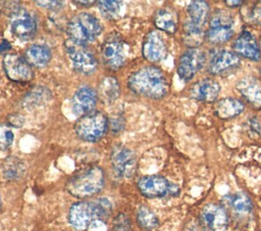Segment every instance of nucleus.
Here are the masks:
<instances>
[{"label": "nucleus", "instance_id": "1", "mask_svg": "<svg viewBox=\"0 0 261 231\" xmlns=\"http://www.w3.org/2000/svg\"><path fill=\"white\" fill-rule=\"evenodd\" d=\"M127 84L135 94L155 100L165 97L169 90L163 71L152 65L144 66L133 72L128 77Z\"/></svg>", "mask_w": 261, "mask_h": 231}, {"label": "nucleus", "instance_id": "2", "mask_svg": "<svg viewBox=\"0 0 261 231\" xmlns=\"http://www.w3.org/2000/svg\"><path fill=\"white\" fill-rule=\"evenodd\" d=\"M112 212L111 203L107 198L73 204L68 212V222L75 230L83 231L97 221L106 220Z\"/></svg>", "mask_w": 261, "mask_h": 231}, {"label": "nucleus", "instance_id": "3", "mask_svg": "<svg viewBox=\"0 0 261 231\" xmlns=\"http://www.w3.org/2000/svg\"><path fill=\"white\" fill-rule=\"evenodd\" d=\"M105 185V173L99 166H91L71 176L65 185L74 197L86 198L99 193Z\"/></svg>", "mask_w": 261, "mask_h": 231}, {"label": "nucleus", "instance_id": "4", "mask_svg": "<svg viewBox=\"0 0 261 231\" xmlns=\"http://www.w3.org/2000/svg\"><path fill=\"white\" fill-rule=\"evenodd\" d=\"M189 18L184 23L186 43L192 47L198 46L203 40V26L209 17V5L206 1H192L187 8Z\"/></svg>", "mask_w": 261, "mask_h": 231}, {"label": "nucleus", "instance_id": "5", "mask_svg": "<svg viewBox=\"0 0 261 231\" xmlns=\"http://www.w3.org/2000/svg\"><path fill=\"white\" fill-rule=\"evenodd\" d=\"M101 22L89 12H81L74 15L67 23L66 32L69 40L81 45L93 42L102 32Z\"/></svg>", "mask_w": 261, "mask_h": 231}, {"label": "nucleus", "instance_id": "6", "mask_svg": "<svg viewBox=\"0 0 261 231\" xmlns=\"http://www.w3.org/2000/svg\"><path fill=\"white\" fill-rule=\"evenodd\" d=\"M108 118L101 112L93 111L82 116L74 124L75 134L85 141L95 142L101 139L107 132Z\"/></svg>", "mask_w": 261, "mask_h": 231}, {"label": "nucleus", "instance_id": "7", "mask_svg": "<svg viewBox=\"0 0 261 231\" xmlns=\"http://www.w3.org/2000/svg\"><path fill=\"white\" fill-rule=\"evenodd\" d=\"M101 57L105 66L111 70L122 67L126 61V45L117 34L106 37L101 46Z\"/></svg>", "mask_w": 261, "mask_h": 231}, {"label": "nucleus", "instance_id": "8", "mask_svg": "<svg viewBox=\"0 0 261 231\" xmlns=\"http://www.w3.org/2000/svg\"><path fill=\"white\" fill-rule=\"evenodd\" d=\"M140 192L148 198L164 197L167 195H177L179 188L174 183L169 182L165 177L160 175H147L138 180Z\"/></svg>", "mask_w": 261, "mask_h": 231}, {"label": "nucleus", "instance_id": "9", "mask_svg": "<svg viewBox=\"0 0 261 231\" xmlns=\"http://www.w3.org/2000/svg\"><path fill=\"white\" fill-rule=\"evenodd\" d=\"M233 36V20L224 10H215L209 19L207 40L212 44H222Z\"/></svg>", "mask_w": 261, "mask_h": 231}, {"label": "nucleus", "instance_id": "10", "mask_svg": "<svg viewBox=\"0 0 261 231\" xmlns=\"http://www.w3.org/2000/svg\"><path fill=\"white\" fill-rule=\"evenodd\" d=\"M65 50L75 71L82 74H92L96 71L98 62L94 54L85 46L70 40L65 43Z\"/></svg>", "mask_w": 261, "mask_h": 231}, {"label": "nucleus", "instance_id": "11", "mask_svg": "<svg viewBox=\"0 0 261 231\" xmlns=\"http://www.w3.org/2000/svg\"><path fill=\"white\" fill-rule=\"evenodd\" d=\"M200 225L204 231H226L228 215L224 207L217 204H208L200 212Z\"/></svg>", "mask_w": 261, "mask_h": 231}, {"label": "nucleus", "instance_id": "12", "mask_svg": "<svg viewBox=\"0 0 261 231\" xmlns=\"http://www.w3.org/2000/svg\"><path fill=\"white\" fill-rule=\"evenodd\" d=\"M11 33L19 40L25 41L33 38L37 32L35 16L27 9L17 7L10 13Z\"/></svg>", "mask_w": 261, "mask_h": 231}, {"label": "nucleus", "instance_id": "13", "mask_svg": "<svg viewBox=\"0 0 261 231\" xmlns=\"http://www.w3.org/2000/svg\"><path fill=\"white\" fill-rule=\"evenodd\" d=\"M205 62V53L197 48H188L179 57L177 63V74L185 80H191L196 73L202 68Z\"/></svg>", "mask_w": 261, "mask_h": 231}, {"label": "nucleus", "instance_id": "14", "mask_svg": "<svg viewBox=\"0 0 261 231\" xmlns=\"http://www.w3.org/2000/svg\"><path fill=\"white\" fill-rule=\"evenodd\" d=\"M110 162L116 176L130 178L137 170V158L129 149L116 146L110 155Z\"/></svg>", "mask_w": 261, "mask_h": 231}, {"label": "nucleus", "instance_id": "15", "mask_svg": "<svg viewBox=\"0 0 261 231\" xmlns=\"http://www.w3.org/2000/svg\"><path fill=\"white\" fill-rule=\"evenodd\" d=\"M3 67L6 76L15 82H29L33 79L32 66L24 57L15 53L6 54L3 59Z\"/></svg>", "mask_w": 261, "mask_h": 231}, {"label": "nucleus", "instance_id": "16", "mask_svg": "<svg viewBox=\"0 0 261 231\" xmlns=\"http://www.w3.org/2000/svg\"><path fill=\"white\" fill-rule=\"evenodd\" d=\"M225 210L231 214L236 221L246 223L253 213V203L245 192H236L223 198Z\"/></svg>", "mask_w": 261, "mask_h": 231}, {"label": "nucleus", "instance_id": "17", "mask_svg": "<svg viewBox=\"0 0 261 231\" xmlns=\"http://www.w3.org/2000/svg\"><path fill=\"white\" fill-rule=\"evenodd\" d=\"M98 94L89 85H83L77 89L71 100L72 112L77 116H84L91 112L96 107Z\"/></svg>", "mask_w": 261, "mask_h": 231}, {"label": "nucleus", "instance_id": "18", "mask_svg": "<svg viewBox=\"0 0 261 231\" xmlns=\"http://www.w3.org/2000/svg\"><path fill=\"white\" fill-rule=\"evenodd\" d=\"M241 63L239 56L227 50H218L212 56L208 64V71L213 75L223 74L234 68Z\"/></svg>", "mask_w": 261, "mask_h": 231}, {"label": "nucleus", "instance_id": "19", "mask_svg": "<svg viewBox=\"0 0 261 231\" xmlns=\"http://www.w3.org/2000/svg\"><path fill=\"white\" fill-rule=\"evenodd\" d=\"M142 53L145 59L150 62H158L166 56L167 47L158 32L152 31L145 37Z\"/></svg>", "mask_w": 261, "mask_h": 231}, {"label": "nucleus", "instance_id": "20", "mask_svg": "<svg viewBox=\"0 0 261 231\" xmlns=\"http://www.w3.org/2000/svg\"><path fill=\"white\" fill-rule=\"evenodd\" d=\"M232 48L237 54L253 61H257L261 57L260 46L248 31H244L239 35L232 44Z\"/></svg>", "mask_w": 261, "mask_h": 231}, {"label": "nucleus", "instance_id": "21", "mask_svg": "<svg viewBox=\"0 0 261 231\" xmlns=\"http://www.w3.org/2000/svg\"><path fill=\"white\" fill-rule=\"evenodd\" d=\"M220 93L219 83L212 78H204L196 83H194L191 88L190 95L193 99L201 102L211 103L214 102Z\"/></svg>", "mask_w": 261, "mask_h": 231}, {"label": "nucleus", "instance_id": "22", "mask_svg": "<svg viewBox=\"0 0 261 231\" xmlns=\"http://www.w3.org/2000/svg\"><path fill=\"white\" fill-rule=\"evenodd\" d=\"M238 91L254 107H261V80L254 76H245L237 83Z\"/></svg>", "mask_w": 261, "mask_h": 231}, {"label": "nucleus", "instance_id": "23", "mask_svg": "<svg viewBox=\"0 0 261 231\" xmlns=\"http://www.w3.org/2000/svg\"><path fill=\"white\" fill-rule=\"evenodd\" d=\"M23 57L31 66L42 68L50 62L52 54L46 45L35 44L25 50Z\"/></svg>", "mask_w": 261, "mask_h": 231}, {"label": "nucleus", "instance_id": "24", "mask_svg": "<svg viewBox=\"0 0 261 231\" xmlns=\"http://www.w3.org/2000/svg\"><path fill=\"white\" fill-rule=\"evenodd\" d=\"M244 104L234 98H224L214 106V113L220 119H230L244 111Z\"/></svg>", "mask_w": 261, "mask_h": 231}, {"label": "nucleus", "instance_id": "25", "mask_svg": "<svg viewBox=\"0 0 261 231\" xmlns=\"http://www.w3.org/2000/svg\"><path fill=\"white\" fill-rule=\"evenodd\" d=\"M154 24L158 30H161L167 34H173L177 28L174 13L166 8H161L156 11L154 15Z\"/></svg>", "mask_w": 261, "mask_h": 231}, {"label": "nucleus", "instance_id": "26", "mask_svg": "<svg viewBox=\"0 0 261 231\" xmlns=\"http://www.w3.org/2000/svg\"><path fill=\"white\" fill-rule=\"evenodd\" d=\"M120 94V85L114 76L104 77L99 84V96L106 103L115 101Z\"/></svg>", "mask_w": 261, "mask_h": 231}, {"label": "nucleus", "instance_id": "27", "mask_svg": "<svg viewBox=\"0 0 261 231\" xmlns=\"http://www.w3.org/2000/svg\"><path fill=\"white\" fill-rule=\"evenodd\" d=\"M137 221L141 228L145 230H153L159 225L157 216L147 206H140L137 211Z\"/></svg>", "mask_w": 261, "mask_h": 231}, {"label": "nucleus", "instance_id": "28", "mask_svg": "<svg viewBox=\"0 0 261 231\" xmlns=\"http://www.w3.org/2000/svg\"><path fill=\"white\" fill-rule=\"evenodd\" d=\"M24 172L23 164L20 160L11 157L6 159L3 166V174L9 180H16L22 176Z\"/></svg>", "mask_w": 261, "mask_h": 231}, {"label": "nucleus", "instance_id": "29", "mask_svg": "<svg viewBox=\"0 0 261 231\" xmlns=\"http://www.w3.org/2000/svg\"><path fill=\"white\" fill-rule=\"evenodd\" d=\"M50 98V92L46 89V88H42V86H38L33 89L30 93L27 94L23 104L24 106H37V105H41L44 102H46L48 99Z\"/></svg>", "mask_w": 261, "mask_h": 231}, {"label": "nucleus", "instance_id": "30", "mask_svg": "<svg viewBox=\"0 0 261 231\" xmlns=\"http://www.w3.org/2000/svg\"><path fill=\"white\" fill-rule=\"evenodd\" d=\"M98 8L101 12V14L107 18V19H114L118 16L121 8V2L120 1H113V0H103L98 1Z\"/></svg>", "mask_w": 261, "mask_h": 231}, {"label": "nucleus", "instance_id": "31", "mask_svg": "<svg viewBox=\"0 0 261 231\" xmlns=\"http://www.w3.org/2000/svg\"><path fill=\"white\" fill-rule=\"evenodd\" d=\"M14 139V134L11 128L6 124H0V149H8Z\"/></svg>", "mask_w": 261, "mask_h": 231}, {"label": "nucleus", "instance_id": "32", "mask_svg": "<svg viewBox=\"0 0 261 231\" xmlns=\"http://www.w3.org/2000/svg\"><path fill=\"white\" fill-rule=\"evenodd\" d=\"M112 228L113 231H132V225L128 216L123 213L116 215V217L113 219Z\"/></svg>", "mask_w": 261, "mask_h": 231}, {"label": "nucleus", "instance_id": "33", "mask_svg": "<svg viewBox=\"0 0 261 231\" xmlns=\"http://www.w3.org/2000/svg\"><path fill=\"white\" fill-rule=\"evenodd\" d=\"M36 4L50 10H59L63 7V2L61 1H36Z\"/></svg>", "mask_w": 261, "mask_h": 231}, {"label": "nucleus", "instance_id": "34", "mask_svg": "<svg viewBox=\"0 0 261 231\" xmlns=\"http://www.w3.org/2000/svg\"><path fill=\"white\" fill-rule=\"evenodd\" d=\"M250 18L252 22H255L257 24H261V4L255 5L250 13Z\"/></svg>", "mask_w": 261, "mask_h": 231}, {"label": "nucleus", "instance_id": "35", "mask_svg": "<svg viewBox=\"0 0 261 231\" xmlns=\"http://www.w3.org/2000/svg\"><path fill=\"white\" fill-rule=\"evenodd\" d=\"M10 121V125L14 126V127H20L22 125V118L19 115H12V119H9Z\"/></svg>", "mask_w": 261, "mask_h": 231}, {"label": "nucleus", "instance_id": "36", "mask_svg": "<svg viewBox=\"0 0 261 231\" xmlns=\"http://www.w3.org/2000/svg\"><path fill=\"white\" fill-rule=\"evenodd\" d=\"M244 2L243 1H225V4H227V6L229 7H238V6H241Z\"/></svg>", "mask_w": 261, "mask_h": 231}, {"label": "nucleus", "instance_id": "37", "mask_svg": "<svg viewBox=\"0 0 261 231\" xmlns=\"http://www.w3.org/2000/svg\"><path fill=\"white\" fill-rule=\"evenodd\" d=\"M74 3H76V4H80V5H82V6H87V7H89V6H92L93 4H95V3H97L96 1H74Z\"/></svg>", "mask_w": 261, "mask_h": 231}, {"label": "nucleus", "instance_id": "38", "mask_svg": "<svg viewBox=\"0 0 261 231\" xmlns=\"http://www.w3.org/2000/svg\"><path fill=\"white\" fill-rule=\"evenodd\" d=\"M184 231H204L202 228L199 229L197 226L195 225H188L187 228L184 230Z\"/></svg>", "mask_w": 261, "mask_h": 231}, {"label": "nucleus", "instance_id": "39", "mask_svg": "<svg viewBox=\"0 0 261 231\" xmlns=\"http://www.w3.org/2000/svg\"><path fill=\"white\" fill-rule=\"evenodd\" d=\"M0 207H1V200H0Z\"/></svg>", "mask_w": 261, "mask_h": 231}]
</instances>
